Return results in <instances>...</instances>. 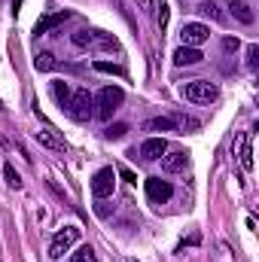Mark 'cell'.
<instances>
[{
	"label": "cell",
	"mask_w": 259,
	"mask_h": 262,
	"mask_svg": "<svg viewBox=\"0 0 259 262\" xmlns=\"http://www.w3.org/2000/svg\"><path fill=\"white\" fill-rule=\"evenodd\" d=\"M143 189H146V198H149L153 204H165L168 198L174 195V186H171L168 180H162V177H149V180H143Z\"/></svg>",
	"instance_id": "cell-6"
},
{
	"label": "cell",
	"mask_w": 259,
	"mask_h": 262,
	"mask_svg": "<svg viewBox=\"0 0 259 262\" xmlns=\"http://www.w3.org/2000/svg\"><path fill=\"white\" fill-rule=\"evenodd\" d=\"M76 241H79V229H76V226H64V229L52 238V244H49V256H52V259H61Z\"/></svg>",
	"instance_id": "cell-4"
},
{
	"label": "cell",
	"mask_w": 259,
	"mask_h": 262,
	"mask_svg": "<svg viewBox=\"0 0 259 262\" xmlns=\"http://www.w3.org/2000/svg\"><path fill=\"white\" fill-rule=\"evenodd\" d=\"M34 67H37V70H43V73H46V70H52V67H55V55H52V52H40V55L34 58Z\"/></svg>",
	"instance_id": "cell-19"
},
{
	"label": "cell",
	"mask_w": 259,
	"mask_h": 262,
	"mask_svg": "<svg viewBox=\"0 0 259 262\" xmlns=\"http://www.w3.org/2000/svg\"><path fill=\"white\" fill-rule=\"evenodd\" d=\"M256 64H259V46L256 43H250V46H247V67L256 70Z\"/></svg>",
	"instance_id": "cell-24"
},
{
	"label": "cell",
	"mask_w": 259,
	"mask_h": 262,
	"mask_svg": "<svg viewBox=\"0 0 259 262\" xmlns=\"http://www.w3.org/2000/svg\"><path fill=\"white\" fill-rule=\"evenodd\" d=\"M180 37H183V46L198 49L201 43H207V40H210V28H207V25H201V21H186V25H183V31H180Z\"/></svg>",
	"instance_id": "cell-7"
},
{
	"label": "cell",
	"mask_w": 259,
	"mask_h": 262,
	"mask_svg": "<svg viewBox=\"0 0 259 262\" xmlns=\"http://www.w3.org/2000/svg\"><path fill=\"white\" fill-rule=\"evenodd\" d=\"M21 3H25V0H12V12H18V9H21Z\"/></svg>",
	"instance_id": "cell-29"
},
{
	"label": "cell",
	"mask_w": 259,
	"mask_h": 262,
	"mask_svg": "<svg viewBox=\"0 0 259 262\" xmlns=\"http://www.w3.org/2000/svg\"><path fill=\"white\" fill-rule=\"evenodd\" d=\"M165 152H168V140L165 137H146L140 143V159L143 162H159Z\"/></svg>",
	"instance_id": "cell-8"
},
{
	"label": "cell",
	"mask_w": 259,
	"mask_h": 262,
	"mask_svg": "<svg viewBox=\"0 0 259 262\" xmlns=\"http://www.w3.org/2000/svg\"><path fill=\"white\" fill-rule=\"evenodd\" d=\"M204 61V55L198 52V49H192V46H180L177 52H174V64L177 67H186V64H201Z\"/></svg>",
	"instance_id": "cell-12"
},
{
	"label": "cell",
	"mask_w": 259,
	"mask_h": 262,
	"mask_svg": "<svg viewBox=\"0 0 259 262\" xmlns=\"http://www.w3.org/2000/svg\"><path fill=\"white\" fill-rule=\"evenodd\" d=\"M195 12H198V15H204V18H213V21H223V12H220V6H217V0H201V3L195 6Z\"/></svg>",
	"instance_id": "cell-15"
},
{
	"label": "cell",
	"mask_w": 259,
	"mask_h": 262,
	"mask_svg": "<svg viewBox=\"0 0 259 262\" xmlns=\"http://www.w3.org/2000/svg\"><path fill=\"white\" fill-rule=\"evenodd\" d=\"M70 262H98V253L89 244H82V247H76V253H70Z\"/></svg>",
	"instance_id": "cell-18"
},
{
	"label": "cell",
	"mask_w": 259,
	"mask_h": 262,
	"mask_svg": "<svg viewBox=\"0 0 259 262\" xmlns=\"http://www.w3.org/2000/svg\"><path fill=\"white\" fill-rule=\"evenodd\" d=\"M67 18H70V12H67V9H58V12H52V15H43V18L34 25V34H37V37H43V34L55 31L58 25H64Z\"/></svg>",
	"instance_id": "cell-9"
},
{
	"label": "cell",
	"mask_w": 259,
	"mask_h": 262,
	"mask_svg": "<svg viewBox=\"0 0 259 262\" xmlns=\"http://www.w3.org/2000/svg\"><path fill=\"white\" fill-rule=\"evenodd\" d=\"M229 3V9H232V15L241 21V25H253V9L244 3V0H226Z\"/></svg>",
	"instance_id": "cell-14"
},
{
	"label": "cell",
	"mask_w": 259,
	"mask_h": 262,
	"mask_svg": "<svg viewBox=\"0 0 259 262\" xmlns=\"http://www.w3.org/2000/svg\"><path fill=\"white\" fill-rule=\"evenodd\" d=\"M3 177H6V183H9L12 189H21V177L15 174V168H12V165H3Z\"/></svg>",
	"instance_id": "cell-22"
},
{
	"label": "cell",
	"mask_w": 259,
	"mask_h": 262,
	"mask_svg": "<svg viewBox=\"0 0 259 262\" xmlns=\"http://www.w3.org/2000/svg\"><path fill=\"white\" fill-rule=\"evenodd\" d=\"M113 186H116V171H113V168H101V171L92 177V195L101 198V201L113 195Z\"/></svg>",
	"instance_id": "cell-5"
},
{
	"label": "cell",
	"mask_w": 259,
	"mask_h": 262,
	"mask_svg": "<svg viewBox=\"0 0 259 262\" xmlns=\"http://www.w3.org/2000/svg\"><path fill=\"white\" fill-rule=\"evenodd\" d=\"M119 174H122L128 183H137V174H134V171H128V168H119Z\"/></svg>",
	"instance_id": "cell-27"
},
{
	"label": "cell",
	"mask_w": 259,
	"mask_h": 262,
	"mask_svg": "<svg viewBox=\"0 0 259 262\" xmlns=\"http://www.w3.org/2000/svg\"><path fill=\"white\" fill-rule=\"evenodd\" d=\"M34 140H37L40 146H46V149H55V152H64V149H67V143L61 140V137H55L52 131H37V134H34Z\"/></svg>",
	"instance_id": "cell-13"
},
{
	"label": "cell",
	"mask_w": 259,
	"mask_h": 262,
	"mask_svg": "<svg viewBox=\"0 0 259 262\" xmlns=\"http://www.w3.org/2000/svg\"><path fill=\"white\" fill-rule=\"evenodd\" d=\"M238 46H241L238 37H226V40H223V49H226V52H238Z\"/></svg>",
	"instance_id": "cell-26"
},
{
	"label": "cell",
	"mask_w": 259,
	"mask_h": 262,
	"mask_svg": "<svg viewBox=\"0 0 259 262\" xmlns=\"http://www.w3.org/2000/svg\"><path fill=\"white\" fill-rule=\"evenodd\" d=\"M73 43L82 46V49H85V46H95V31H76V34H73Z\"/></svg>",
	"instance_id": "cell-20"
},
{
	"label": "cell",
	"mask_w": 259,
	"mask_h": 262,
	"mask_svg": "<svg viewBox=\"0 0 259 262\" xmlns=\"http://www.w3.org/2000/svg\"><path fill=\"white\" fill-rule=\"evenodd\" d=\"M143 131H177V125H174L171 116H159V119H146Z\"/></svg>",
	"instance_id": "cell-17"
},
{
	"label": "cell",
	"mask_w": 259,
	"mask_h": 262,
	"mask_svg": "<svg viewBox=\"0 0 259 262\" xmlns=\"http://www.w3.org/2000/svg\"><path fill=\"white\" fill-rule=\"evenodd\" d=\"M110 140H119V137H125L128 134V125L125 122H116V125H107V131H104Z\"/></svg>",
	"instance_id": "cell-23"
},
{
	"label": "cell",
	"mask_w": 259,
	"mask_h": 262,
	"mask_svg": "<svg viewBox=\"0 0 259 262\" xmlns=\"http://www.w3.org/2000/svg\"><path fill=\"white\" fill-rule=\"evenodd\" d=\"M180 92H183V98L192 101V104H213V101L220 98V89H217L213 82H207V79H192V82H186Z\"/></svg>",
	"instance_id": "cell-3"
},
{
	"label": "cell",
	"mask_w": 259,
	"mask_h": 262,
	"mask_svg": "<svg viewBox=\"0 0 259 262\" xmlns=\"http://www.w3.org/2000/svg\"><path fill=\"white\" fill-rule=\"evenodd\" d=\"M253 137H250V131L247 134H241V143H238V162H241V168L244 171H253V143H250Z\"/></svg>",
	"instance_id": "cell-11"
},
{
	"label": "cell",
	"mask_w": 259,
	"mask_h": 262,
	"mask_svg": "<svg viewBox=\"0 0 259 262\" xmlns=\"http://www.w3.org/2000/svg\"><path fill=\"white\" fill-rule=\"evenodd\" d=\"M67 113L76 122H89L95 116V95L89 89H73L70 92V101H67Z\"/></svg>",
	"instance_id": "cell-1"
},
{
	"label": "cell",
	"mask_w": 259,
	"mask_h": 262,
	"mask_svg": "<svg viewBox=\"0 0 259 262\" xmlns=\"http://www.w3.org/2000/svg\"><path fill=\"white\" fill-rule=\"evenodd\" d=\"M131 262H137V259H131Z\"/></svg>",
	"instance_id": "cell-30"
},
{
	"label": "cell",
	"mask_w": 259,
	"mask_h": 262,
	"mask_svg": "<svg viewBox=\"0 0 259 262\" xmlns=\"http://www.w3.org/2000/svg\"><path fill=\"white\" fill-rule=\"evenodd\" d=\"M95 210H98V216H110V213H113V207H110V204H98Z\"/></svg>",
	"instance_id": "cell-28"
},
{
	"label": "cell",
	"mask_w": 259,
	"mask_h": 262,
	"mask_svg": "<svg viewBox=\"0 0 259 262\" xmlns=\"http://www.w3.org/2000/svg\"><path fill=\"white\" fill-rule=\"evenodd\" d=\"M122 101H125V92L119 89V85H104L101 92H98V98H95V113L101 116V119H110L119 107H122Z\"/></svg>",
	"instance_id": "cell-2"
},
{
	"label": "cell",
	"mask_w": 259,
	"mask_h": 262,
	"mask_svg": "<svg viewBox=\"0 0 259 262\" xmlns=\"http://www.w3.org/2000/svg\"><path fill=\"white\" fill-rule=\"evenodd\" d=\"M186 162H189V156H186L183 149L165 152V156H162V171H168V174H177V171H183V168H186Z\"/></svg>",
	"instance_id": "cell-10"
},
{
	"label": "cell",
	"mask_w": 259,
	"mask_h": 262,
	"mask_svg": "<svg viewBox=\"0 0 259 262\" xmlns=\"http://www.w3.org/2000/svg\"><path fill=\"white\" fill-rule=\"evenodd\" d=\"M156 9H159V12H156V21H159V28L165 31V28H168V3H159Z\"/></svg>",
	"instance_id": "cell-25"
},
{
	"label": "cell",
	"mask_w": 259,
	"mask_h": 262,
	"mask_svg": "<svg viewBox=\"0 0 259 262\" xmlns=\"http://www.w3.org/2000/svg\"><path fill=\"white\" fill-rule=\"evenodd\" d=\"M95 70H101V73H113V76H122L125 70H122V64H110V61H95Z\"/></svg>",
	"instance_id": "cell-21"
},
{
	"label": "cell",
	"mask_w": 259,
	"mask_h": 262,
	"mask_svg": "<svg viewBox=\"0 0 259 262\" xmlns=\"http://www.w3.org/2000/svg\"><path fill=\"white\" fill-rule=\"evenodd\" d=\"M70 92H73V89L67 85L64 79H55V82H52V95H55V101H58V107H61V110H67V101H70Z\"/></svg>",
	"instance_id": "cell-16"
}]
</instances>
